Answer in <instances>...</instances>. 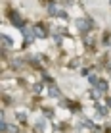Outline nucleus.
<instances>
[{"instance_id":"obj_1","label":"nucleus","mask_w":111,"mask_h":133,"mask_svg":"<svg viewBox=\"0 0 111 133\" xmlns=\"http://www.w3.org/2000/svg\"><path fill=\"white\" fill-rule=\"evenodd\" d=\"M107 91V81H98L96 83V91H94V97L98 98V97H101V93H105Z\"/></svg>"},{"instance_id":"obj_2","label":"nucleus","mask_w":111,"mask_h":133,"mask_svg":"<svg viewBox=\"0 0 111 133\" xmlns=\"http://www.w3.org/2000/svg\"><path fill=\"white\" fill-rule=\"evenodd\" d=\"M10 21H12L15 27H21V29H23V19H21V16H19L17 12H12V14H10Z\"/></svg>"},{"instance_id":"obj_3","label":"nucleus","mask_w":111,"mask_h":133,"mask_svg":"<svg viewBox=\"0 0 111 133\" xmlns=\"http://www.w3.org/2000/svg\"><path fill=\"white\" fill-rule=\"evenodd\" d=\"M77 27H78L81 31L90 29V27H92V19H77Z\"/></svg>"},{"instance_id":"obj_4","label":"nucleus","mask_w":111,"mask_h":133,"mask_svg":"<svg viewBox=\"0 0 111 133\" xmlns=\"http://www.w3.org/2000/svg\"><path fill=\"white\" fill-rule=\"evenodd\" d=\"M23 37H25V41H29V43H31V41H33L35 39V29H31V27H23Z\"/></svg>"},{"instance_id":"obj_5","label":"nucleus","mask_w":111,"mask_h":133,"mask_svg":"<svg viewBox=\"0 0 111 133\" xmlns=\"http://www.w3.org/2000/svg\"><path fill=\"white\" fill-rule=\"evenodd\" d=\"M33 29H35V35L38 37V39H44V37H46V29L42 25H36V27H33Z\"/></svg>"},{"instance_id":"obj_6","label":"nucleus","mask_w":111,"mask_h":133,"mask_svg":"<svg viewBox=\"0 0 111 133\" xmlns=\"http://www.w3.org/2000/svg\"><path fill=\"white\" fill-rule=\"evenodd\" d=\"M48 91H50V97H59V95H61V93H59V89H58V87H56L54 83H50Z\"/></svg>"},{"instance_id":"obj_7","label":"nucleus","mask_w":111,"mask_h":133,"mask_svg":"<svg viewBox=\"0 0 111 133\" xmlns=\"http://www.w3.org/2000/svg\"><path fill=\"white\" fill-rule=\"evenodd\" d=\"M2 46H4V50H6V48H10V46H12V41H10V39H8V37H6V35H2Z\"/></svg>"},{"instance_id":"obj_8","label":"nucleus","mask_w":111,"mask_h":133,"mask_svg":"<svg viewBox=\"0 0 111 133\" xmlns=\"http://www.w3.org/2000/svg\"><path fill=\"white\" fill-rule=\"evenodd\" d=\"M48 12L50 14H56L58 10H56V4H48Z\"/></svg>"},{"instance_id":"obj_9","label":"nucleus","mask_w":111,"mask_h":133,"mask_svg":"<svg viewBox=\"0 0 111 133\" xmlns=\"http://www.w3.org/2000/svg\"><path fill=\"white\" fill-rule=\"evenodd\" d=\"M88 81H90L92 85H96V83H98V77H96V75H90V79H88Z\"/></svg>"},{"instance_id":"obj_10","label":"nucleus","mask_w":111,"mask_h":133,"mask_svg":"<svg viewBox=\"0 0 111 133\" xmlns=\"http://www.w3.org/2000/svg\"><path fill=\"white\" fill-rule=\"evenodd\" d=\"M107 104H109V106H111V97H107Z\"/></svg>"}]
</instances>
